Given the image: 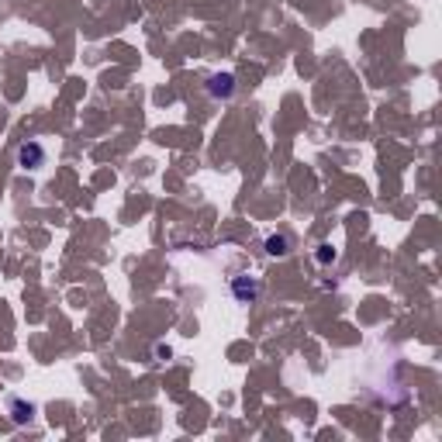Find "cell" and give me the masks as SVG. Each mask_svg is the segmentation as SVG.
<instances>
[{
	"label": "cell",
	"instance_id": "5",
	"mask_svg": "<svg viewBox=\"0 0 442 442\" xmlns=\"http://www.w3.org/2000/svg\"><path fill=\"white\" fill-rule=\"evenodd\" d=\"M266 252H270V256H287V252H290V239H287V235H270V239H266Z\"/></svg>",
	"mask_w": 442,
	"mask_h": 442
},
{
	"label": "cell",
	"instance_id": "2",
	"mask_svg": "<svg viewBox=\"0 0 442 442\" xmlns=\"http://www.w3.org/2000/svg\"><path fill=\"white\" fill-rule=\"evenodd\" d=\"M232 294L239 304H256L259 297V280L256 277H232Z\"/></svg>",
	"mask_w": 442,
	"mask_h": 442
},
{
	"label": "cell",
	"instance_id": "1",
	"mask_svg": "<svg viewBox=\"0 0 442 442\" xmlns=\"http://www.w3.org/2000/svg\"><path fill=\"white\" fill-rule=\"evenodd\" d=\"M207 97H214V100L235 97V77H232V73H214V77L207 80Z\"/></svg>",
	"mask_w": 442,
	"mask_h": 442
},
{
	"label": "cell",
	"instance_id": "3",
	"mask_svg": "<svg viewBox=\"0 0 442 442\" xmlns=\"http://www.w3.org/2000/svg\"><path fill=\"white\" fill-rule=\"evenodd\" d=\"M18 162H21L25 169H41V166H45V149H41L39 142H25V145L18 149Z\"/></svg>",
	"mask_w": 442,
	"mask_h": 442
},
{
	"label": "cell",
	"instance_id": "4",
	"mask_svg": "<svg viewBox=\"0 0 442 442\" xmlns=\"http://www.w3.org/2000/svg\"><path fill=\"white\" fill-rule=\"evenodd\" d=\"M11 418H14L18 425H28V422L35 418V404H28V401H11Z\"/></svg>",
	"mask_w": 442,
	"mask_h": 442
},
{
	"label": "cell",
	"instance_id": "6",
	"mask_svg": "<svg viewBox=\"0 0 442 442\" xmlns=\"http://www.w3.org/2000/svg\"><path fill=\"white\" fill-rule=\"evenodd\" d=\"M315 259H318V263H325V266H328V263H335V249H332V245L325 242V245H318V252H315Z\"/></svg>",
	"mask_w": 442,
	"mask_h": 442
}]
</instances>
